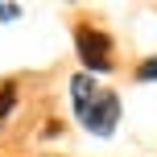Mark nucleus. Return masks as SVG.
Returning <instances> with one entry per match:
<instances>
[{
    "mask_svg": "<svg viewBox=\"0 0 157 157\" xmlns=\"http://www.w3.org/2000/svg\"><path fill=\"white\" fill-rule=\"evenodd\" d=\"M71 99H75V116L83 120L87 132L95 136H112L120 124V95L95 87L91 75H75L71 78Z\"/></svg>",
    "mask_w": 157,
    "mask_h": 157,
    "instance_id": "f257e3e1",
    "label": "nucleus"
},
{
    "mask_svg": "<svg viewBox=\"0 0 157 157\" xmlns=\"http://www.w3.org/2000/svg\"><path fill=\"white\" fill-rule=\"evenodd\" d=\"M17 17H21L17 4H0V21H17Z\"/></svg>",
    "mask_w": 157,
    "mask_h": 157,
    "instance_id": "39448f33",
    "label": "nucleus"
},
{
    "mask_svg": "<svg viewBox=\"0 0 157 157\" xmlns=\"http://www.w3.org/2000/svg\"><path fill=\"white\" fill-rule=\"evenodd\" d=\"M136 78H157V58H149V62L136 66Z\"/></svg>",
    "mask_w": 157,
    "mask_h": 157,
    "instance_id": "20e7f679",
    "label": "nucleus"
},
{
    "mask_svg": "<svg viewBox=\"0 0 157 157\" xmlns=\"http://www.w3.org/2000/svg\"><path fill=\"white\" fill-rule=\"evenodd\" d=\"M13 108H17V91H13V83H4V87H0V124L8 120Z\"/></svg>",
    "mask_w": 157,
    "mask_h": 157,
    "instance_id": "7ed1b4c3",
    "label": "nucleus"
},
{
    "mask_svg": "<svg viewBox=\"0 0 157 157\" xmlns=\"http://www.w3.org/2000/svg\"><path fill=\"white\" fill-rule=\"evenodd\" d=\"M75 46H78V58H83V66L87 71H112V37L108 33H99V29H91V25H78L75 29Z\"/></svg>",
    "mask_w": 157,
    "mask_h": 157,
    "instance_id": "f03ea898",
    "label": "nucleus"
}]
</instances>
